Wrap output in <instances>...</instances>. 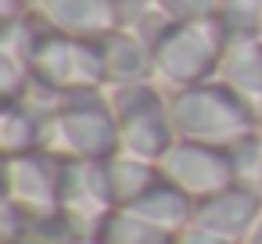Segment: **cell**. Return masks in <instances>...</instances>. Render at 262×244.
<instances>
[{"mask_svg": "<svg viewBox=\"0 0 262 244\" xmlns=\"http://www.w3.org/2000/svg\"><path fill=\"white\" fill-rule=\"evenodd\" d=\"M29 90H33L29 65H22L11 54H0V104H18L29 97Z\"/></svg>", "mask_w": 262, "mask_h": 244, "instance_id": "18", "label": "cell"}, {"mask_svg": "<svg viewBox=\"0 0 262 244\" xmlns=\"http://www.w3.org/2000/svg\"><path fill=\"white\" fill-rule=\"evenodd\" d=\"M90 244H176V233L147 223L133 208H112L97 223Z\"/></svg>", "mask_w": 262, "mask_h": 244, "instance_id": "16", "label": "cell"}, {"mask_svg": "<svg viewBox=\"0 0 262 244\" xmlns=\"http://www.w3.org/2000/svg\"><path fill=\"white\" fill-rule=\"evenodd\" d=\"M115 126H119V144L126 154L162 162V154L180 140L169 112V90L158 79L147 83H129V86H112L108 90Z\"/></svg>", "mask_w": 262, "mask_h": 244, "instance_id": "4", "label": "cell"}, {"mask_svg": "<svg viewBox=\"0 0 262 244\" xmlns=\"http://www.w3.org/2000/svg\"><path fill=\"white\" fill-rule=\"evenodd\" d=\"M158 169H162V176L169 183L187 190L194 201H201L208 194H219V190H226V187H233L241 180L230 147L201 144V140H176L162 154Z\"/></svg>", "mask_w": 262, "mask_h": 244, "instance_id": "5", "label": "cell"}, {"mask_svg": "<svg viewBox=\"0 0 262 244\" xmlns=\"http://www.w3.org/2000/svg\"><path fill=\"white\" fill-rule=\"evenodd\" d=\"M251 187L262 194V162H258V169H255V176H251Z\"/></svg>", "mask_w": 262, "mask_h": 244, "instance_id": "23", "label": "cell"}, {"mask_svg": "<svg viewBox=\"0 0 262 244\" xmlns=\"http://www.w3.org/2000/svg\"><path fill=\"white\" fill-rule=\"evenodd\" d=\"M241 244H262V215H258V223L251 226V233H248V237H244Z\"/></svg>", "mask_w": 262, "mask_h": 244, "instance_id": "22", "label": "cell"}, {"mask_svg": "<svg viewBox=\"0 0 262 244\" xmlns=\"http://www.w3.org/2000/svg\"><path fill=\"white\" fill-rule=\"evenodd\" d=\"M219 79L262 112V36L230 40L226 58L219 65Z\"/></svg>", "mask_w": 262, "mask_h": 244, "instance_id": "13", "label": "cell"}, {"mask_svg": "<svg viewBox=\"0 0 262 244\" xmlns=\"http://www.w3.org/2000/svg\"><path fill=\"white\" fill-rule=\"evenodd\" d=\"M101 65H104V86H129V83H147L155 79V51L133 33L115 26L112 33L97 36Z\"/></svg>", "mask_w": 262, "mask_h": 244, "instance_id": "11", "label": "cell"}, {"mask_svg": "<svg viewBox=\"0 0 262 244\" xmlns=\"http://www.w3.org/2000/svg\"><path fill=\"white\" fill-rule=\"evenodd\" d=\"M58 205L94 237L104 212H112L108 194V172L104 162L86 158H61V180H58Z\"/></svg>", "mask_w": 262, "mask_h": 244, "instance_id": "6", "label": "cell"}, {"mask_svg": "<svg viewBox=\"0 0 262 244\" xmlns=\"http://www.w3.org/2000/svg\"><path fill=\"white\" fill-rule=\"evenodd\" d=\"M215 22L230 33V40L258 36L262 0H215Z\"/></svg>", "mask_w": 262, "mask_h": 244, "instance_id": "17", "label": "cell"}, {"mask_svg": "<svg viewBox=\"0 0 262 244\" xmlns=\"http://www.w3.org/2000/svg\"><path fill=\"white\" fill-rule=\"evenodd\" d=\"M112 4H115V15H119V26L126 29V26H133V22L155 4V0H112Z\"/></svg>", "mask_w": 262, "mask_h": 244, "instance_id": "20", "label": "cell"}, {"mask_svg": "<svg viewBox=\"0 0 262 244\" xmlns=\"http://www.w3.org/2000/svg\"><path fill=\"white\" fill-rule=\"evenodd\" d=\"M0 244H90V233L58 208H26L4 197L0 208Z\"/></svg>", "mask_w": 262, "mask_h": 244, "instance_id": "7", "label": "cell"}, {"mask_svg": "<svg viewBox=\"0 0 262 244\" xmlns=\"http://www.w3.org/2000/svg\"><path fill=\"white\" fill-rule=\"evenodd\" d=\"M176 244H233V240H223V237H215L201 226H187V230L176 233Z\"/></svg>", "mask_w": 262, "mask_h": 244, "instance_id": "21", "label": "cell"}, {"mask_svg": "<svg viewBox=\"0 0 262 244\" xmlns=\"http://www.w3.org/2000/svg\"><path fill=\"white\" fill-rule=\"evenodd\" d=\"M33 11L61 36L94 40L119 26L112 0H33Z\"/></svg>", "mask_w": 262, "mask_h": 244, "instance_id": "10", "label": "cell"}, {"mask_svg": "<svg viewBox=\"0 0 262 244\" xmlns=\"http://www.w3.org/2000/svg\"><path fill=\"white\" fill-rule=\"evenodd\" d=\"M43 151H54L61 158H86V162H108L122 151L115 112L104 86L69 90L54 101L47 112V140Z\"/></svg>", "mask_w": 262, "mask_h": 244, "instance_id": "1", "label": "cell"}, {"mask_svg": "<svg viewBox=\"0 0 262 244\" xmlns=\"http://www.w3.org/2000/svg\"><path fill=\"white\" fill-rule=\"evenodd\" d=\"M226 47H230V33L215 18L172 22L165 29V36L151 47L155 51V79L165 90H183V86L219 79Z\"/></svg>", "mask_w": 262, "mask_h": 244, "instance_id": "3", "label": "cell"}, {"mask_svg": "<svg viewBox=\"0 0 262 244\" xmlns=\"http://www.w3.org/2000/svg\"><path fill=\"white\" fill-rule=\"evenodd\" d=\"M8 187L4 197L26 208H58V180H61V154L33 151L18 158H4Z\"/></svg>", "mask_w": 262, "mask_h": 244, "instance_id": "9", "label": "cell"}, {"mask_svg": "<svg viewBox=\"0 0 262 244\" xmlns=\"http://www.w3.org/2000/svg\"><path fill=\"white\" fill-rule=\"evenodd\" d=\"M47 104L26 97L18 104H0V151L4 158L43 151L47 140Z\"/></svg>", "mask_w": 262, "mask_h": 244, "instance_id": "12", "label": "cell"}, {"mask_svg": "<svg viewBox=\"0 0 262 244\" xmlns=\"http://www.w3.org/2000/svg\"><path fill=\"white\" fill-rule=\"evenodd\" d=\"M258 36H262V26H258Z\"/></svg>", "mask_w": 262, "mask_h": 244, "instance_id": "25", "label": "cell"}, {"mask_svg": "<svg viewBox=\"0 0 262 244\" xmlns=\"http://www.w3.org/2000/svg\"><path fill=\"white\" fill-rule=\"evenodd\" d=\"M258 215H262V194L248 180H237L233 187L201 197L194 205V223L190 226H201V230H208L223 240L241 244L251 233V226L258 223Z\"/></svg>", "mask_w": 262, "mask_h": 244, "instance_id": "8", "label": "cell"}, {"mask_svg": "<svg viewBox=\"0 0 262 244\" xmlns=\"http://www.w3.org/2000/svg\"><path fill=\"white\" fill-rule=\"evenodd\" d=\"M104 172H108L112 208H129V205H137V201L162 180L158 162H147V158H137V154H126V151H119L115 158H108V162H104Z\"/></svg>", "mask_w": 262, "mask_h": 244, "instance_id": "14", "label": "cell"}, {"mask_svg": "<svg viewBox=\"0 0 262 244\" xmlns=\"http://www.w3.org/2000/svg\"><path fill=\"white\" fill-rule=\"evenodd\" d=\"M194 197L187 194V190H180L176 183H169L165 176L137 201V205H129L137 215H144L147 223H155V226H162V230H169V233H180V230H187L190 223H194Z\"/></svg>", "mask_w": 262, "mask_h": 244, "instance_id": "15", "label": "cell"}, {"mask_svg": "<svg viewBox=\"0 0 262 244\" xmlns=\"http://www.w3.org/2000/svg\"><path fill=\"white\" fill-rule=\"evenodd\" d=\"M258 133H262V119H258Z\"/></svg>", "mask_w": 262, "mask_h": 244, "instance_id": "24", "label": "cell"}, {"mask_svg": "<svg viewBox=\"0 0 262 244\" xmlns=\"http://www.w3.org/2000/svg\"><path fill=\"white\" fill-rule=\"evenodd\" d=\"M169 112H172V126L180 140H201L219 147L255 133L262 119V112L223 79L169 90Z\"/></svg>", "mask_w": 262, "mask_h": 244, "instance_id": "2", "label": "cell"}, {"mask_svg": "<svg viewBox=\"0 0 262 244\" xmlns=\"http://www.w3.org/2000/svg\"><path fill=\"white\" fill-rule=\"evenodd\" d=\"M155 8L172 22H201L215 18V0H155Z\"/></svg>", "mask_w": 262, "mask_h": 244, "instance_id": "19", "label": "cell"}]
</instances>
